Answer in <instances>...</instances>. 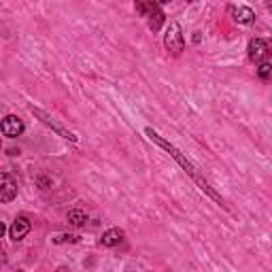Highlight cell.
Instances as JSON below:
<instances>
[{"mask_svg":"<svg viewBox=\"0 0 272 272\" xmlns=\"http://www.w3.org/2000/svg\"><path fill=\"white\" fill-rule=\"evenodd\" d=\"M17 198V181L9 172H0V202H13Z\"/></svg>","mask_w":272,"mask_h":272,"instance_id":"3","label":"cell"},{"mask_svg":"<svg viewBox=\"0 0 272 272\" xmlns=\"http://www.w3.org/2000/svg\"><path fill=\"white\" fill-rule=\"evenodd\" d=\"M187 2H196V0H187Z\"/></svg>","mask_w":272,"mask_h":272,"instance_id":"16","label":"cell"},{"mask_svg":"<svg viewBox=\"0 0 272 272\" xmlns=\"http://www.w3.org/2000/svg\"><path fill=\"white\" fill-rule=\"evenodd\" d=\"M4 232H7V228H4V223L0 221V238H2V236H4Z\"/></svg>","mask_w":272,"mask_h":272,"instance_id":"14","label":"cell"},{"mask_svg":"<svg viewBox=\"0 0 272 272\" xmlns=\"http://www.w3.org/2000/svg\"><path fill=\"white\" fill-rule=\"evenodd\" d=\"M266 54H268V43H266L264 38H253L251 43H249V57H251L253 62H262Z\"/></svg>","mask_w":272,"mask_h":272,"instance_id":"7","label":"cell"},{"mask_svg":"<svg viewBox=\"0 0 272 272\" xmlns=\"http://www.w3.org/2000/svg\"><path fill=\"white\" fill-rule=\"evenodd\" d=\"M257 74H259V79H270V74H272V64L270 62H262L259 64V68H257Z\"/></svg>","mask_w":272,"mask_h":272,"instance_id":"12","label":"cell"},{"mask_svg":"<svg viewBox=\"0 0 272 272\" xmlns=\"http://www.w3.org/2000/svg\"><path fill=\"white\" fill-rule=\"evenodd\" d=\"M24 121H21L17 115H7V117L2 119V124H0V130H2V134L7 138H17L21 136V132H24Z\"/></svg>","mask_w":272,"mask_h":272,"instance_id":"4","label":"cell"},{"mask_svg":"<svg viewBox=\"0 0 272 272\" xmlns=\"http://www.w3.org/2000/svg\"><path fill=\"white\" fill-rule=\"evenodd\" d=\"M124 240V230H119V228H111V230H107V232L102 234V247H115V245H119V242Z\"/></svg>","mask_w":272,"mask_h":272,"instance_id":"9","label":"cell"},{"mask_svg":"<svg viewBox=\"0 0 272 272\" xmlns=\"http://www.w3.org/2000/svg\"><path fill=\"white\" fill-rule=\"evenodd\" d=\"M64 240H68V242H77V240H79V236L68 234V236H60V238H55V242H64Z\"/></svg>","mask_w":272,"mask_h":272,"instance_id":"13","label":"cell"},{"mask_svg":"<svg viewBox=\"0 0 272 272\" xmlns=\"http://www.w3.org/2000/svg\"><path fill=\"white\" fill-rule=\"evenodd\" d=\"M145 134L149 136V141H151V143H155V145H160L162 149H166V151H168V153L172 155V158H175V160L179 162V164H181V168H183L185 172H187V175L192 177V179H194L196 183L200 185V189H202V192H204L206 196H211L213 200H217L219 204H221V202H223V200H221V196H219V194L215 192V189H213L211 185H208V183L204 181V179L200 177V172H198V168H196V166L192 164V162H189V160L185 158V155H183L181 151H179V149L175 147V145H170L168 141H164V138H162V136L158 134V132H155V130H151V128H145Z\"/></svg>","mask_w":272,"mask_h":272,"instance_id":"1","label":"cell"},{"mask_svg":"<svg viewBox=\"0 0 272 272\" xmlns=\"http://www.w3.org/2000/svg\"><path fill=\"white\" fill-rule=\"evenodd\" d=\"M230 13H232L234 21H238V24H253L255 21V13L249 7H232Z\"/></svg>","mask_w":272,"mask_h":272,"instance_id":"8","label":"cell"},{"mask_svg":"<svg viewBox=\"0 0 272 272\" xmlns=\"http://www.w3.org/2000/svg\"><path fill=\"white\" fill-rule=\"evenodd\" d=\"M147 17H149V28H151L153 32H158L160 28H162V24H164V17H166V15L162 13V9H160V7H155Z\"/></svg>","mask_w":272,"mask_h":272,"instance_id":"10","label":"cell"},{"mask_svg":"<svg viewBox=\"0 0 272 272\" xmlns=\"http://www.w3.org/2000/svg\"><path fill=\"white\" fill-rule=\"evenodd\" d=\"M32 113L36 115V117H40V121H43V124H47L49 128H54V130H55V132H57V134H60V136H64V138H68V141H73V143L77 141V136H74L73 132H68V130H64V128H62L60 124H55V121H54V117H49L47 113L38 111V109H32Z\"/></svg>","mask_w":272,"mask_h":272,"instance_id":"5","label":"cell"},{"mask_svg":"<svg viewBox=\"0 0 272 272\" xmlns=\"http://www.w3.org/2000/svg\"><path fill=\"white\" fill-rule=\"evenodd\" d=\"M164 45L166 49L170 51L172 55H181L183 49H185V38H183V30L177 21H170L168 30H166V36H164Z\"/></svg>","mask_w":272,"mask_h":272,"instance_id":"2","label":"cell"},{"mask_svg":"<svg viewBox=\"0 0 272 272\" xmlns=\"http://www.w3.org/2000/svg\"><path fill=\"white\" fill-rule=\"evenodd\" d=\"M30 221H28V217H17L13 223H11V230H9V234H11V238L13 240H21V238H26L28 232H30Z\"/></svg>","mask_w":272,"mask_h":272,"instance_id":"6","label":"cell"},{"mask_svg":"<svg viewBox=\"0 0 272 272\" xmlns=\"http://www.w3.org/2000/svg\"><path fill=\"white\" fill-rule=\"evenodd\" d=\"M153 2H155V4H158V7H162V4H168V2H170V0H153Z\"/></svg>","mask_w":272,"mask_h":272,"instance_id":"15","label":"cell"},{"mask_svg":"<svg viewBox=\"0 0 272 272\" xmlns=\"http://www.w3.org/2000/svg\"><path fill=\"white\" fill-rule=\"evenodd\" d=\"M68 221L79 228V225H85V221H88V215H85L83 211H77V208H74V211L68 213Z\"/></svg>","mask_w":272,"mask_h":272,"instance_id":"11","label":"cell"}]
</instances>
